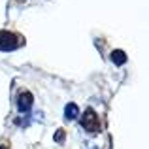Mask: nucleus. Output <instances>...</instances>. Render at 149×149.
I'll return each instance as SVG.
<instances>
[{
	"mask_svg": "<svg viewBox=\"0 0 149 149\" xmlns=\"http://www.w3.org/2000/svg\"><path fill=\"white\" fill-rule=\"evenodd\" d=\"M83 127L87 128L89 132H96L98 130V117L95 115L93 109H87V113H85V117H83Z\"/></svg>",
	"mask_w": 149,
	"mask_h": 149,
	"instance_id": "1",
	"label": "nucleus"
},
{
	"mask_svg": "<svg viewBox=\"0 0 149 149\" xmlns=\"http://www.w3.org/2000/svg\"><path fill=\"white\" fill-rule=\"evenodd\" d=\"M115 61L119 62V64H121V62L125 61V58H123V53H121V51H117V53H115Z\"/></svg>",
	"mask_w": 149,
	"mask_h": 149,
	"instance_id": "2",
	"label": "nucleus"
},
{
	"mask_svg": "<svg viewBox=\"0 0 149 149\" xmlns=\"http://www.w3.org/2000/svg\"><path fill=\"white\" fill-rule=\"evenodd\" d=\"M0 149H8V147H6V146H4V143H2V146H0Z\"/></svg>",
	"mask_w": 149,
	"mask_h": 149,
	"instance_id": "3",
	"label": "nucleus"
}]
</instances>
